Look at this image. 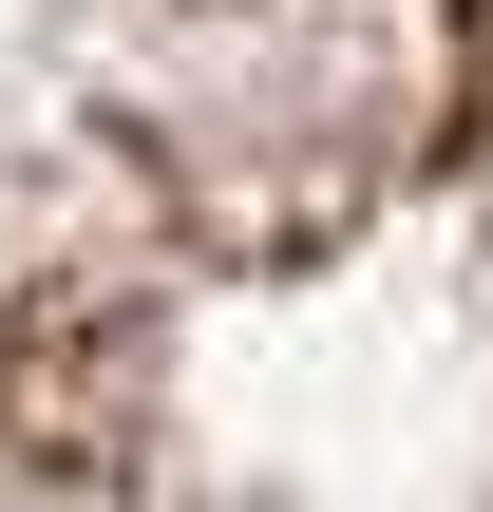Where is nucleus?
<instances>
[{
    "mask_svg": "<svg viewBox=\"0 0 493 512\" xmlns=\"http://www.w3.org/2000/svg\"><path fill=\"white\" fill-rule=\"evenodd\" d=\"M0 512H493V0H0Z\"/></svg>",
    "mask_w": 493,
    "mask_h": 512,
    "instance_id": "nucleus-1",
    "label": "nucleus"
}]
</instances>
